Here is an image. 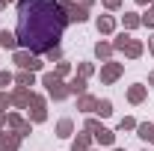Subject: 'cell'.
Returning a JSON list of instances; mask_svg holds the SVG:
<instances>
[{
    "label": "cell",
    "mask_w": 154,
    "mask_h": 151,
    "mask_svg": "<svg viewBox=\"0 0 154 151\" xmlns=\"http://www.w3.org/2000/svg\"><path fill=\"white\" fill-rule=\"evenodd\" d=\"M65 30V15L57 0H18V42L30 54L54 51Z\"/></svg>",
    "instance_id": "6da1fadb"
},
{
    "label": "cell",
    "mask_w": 154,
    "mask_h": 151,
    "mask_svg": "<svg viewBox=\"0 0 154 151\" xmlns=\"http://www.w3.org/2000/svg\"><path fill=\"white\" fill-rule=\"evenodd\" d=\"M42 86L48 89V95H54V101H62V98L68 95V86L62 83V77H59L57 71H51V74L42 77Z\"/></svg>",
    "instance_id": "7a4b0ae2"
},
{
    "label": "cell",
    "mask_w": 154,
    "mask_h": 151,
    "mask_svg": "<svg viewBox=\"0 0 154 151\" xmlns=\"http://www.w3.org/2000/svg\"><path fill=\"white\" fill-rule=\"evenodd\" d=\"M113 48L116 51H125V57H131V59H136L139 54H142V42H139V39H131L128 33H122V36L116 39Z\"/></svg>",
    "instance_id": "3957f363"
},
{
    "label": "cell",
    "mask_w": 154,
    "mask_h": 151,
    "mask_svg": "<svg viewBox=\"0 0 154 151\" xmlns=\"http://www.w3.org/2000/svg\"><path fill=\"white\" fill-rule=\"evenodd\" d=\"M15 62L21 65V71H38L42 68V59L30 51H15Z\"/></svg>",
    "instance_id": "277c9868"
},
{
    "label": "cell",
    "mask_w": 154,
    "mask_h": 151,
    "mask_svg": "<svg viewBox=\"0 0 154 151\" xmlns=\"http://www.w3.org/2000/svg\"><path fill=\"white\" fill-rule=\"evenodd\" d=\"M59 9L65 12V21H77V24H80V21H86V18H89V12H86L83 6L71 3V0H62V3H59Z\"/></svg>",
    "instance_id": "5b68a950"
},
{
    "label": "cell",
    "mask_w": 154,
    "mask_h": 151,
    "mask_svg": "<svg viewBox=\"0 0 154 151\" xmlns=\"http://www.w3.org/2000/svg\"><path fill=\"white\" fill-rule=\"evenodd\" d=\"M30 107H33L30 110V122H45L48 119V113H45V98L42 95H33L30 98Z\"/></svg>",
    "instance_id": "8992f818"
},
{
    "label": "cell",
    "mask_w": 154,
    "mask_h": 151,
    "mask_svg": "<svg viewBox=\"0 0 154 151\" xmlns=\"http://www.w3.org/2000/svg\"><path fill=\"white\" fill-rule=\"evenodd\" d=\"M119 74H122V62H107V65L101 68V80H104V83L119 80Z\"/></svg>",
    "instance_id": "52a82bcc"
},
{
    "label": "cell",
    "mask_w": 154,
    "mask_h": 151,
    "mask_svg": "<svg viewBox=\"0 0 154 151\" xmlns=\"http://www.w3.org/2000/svg\"><path fill=\"white\" fill-rule=\"evenodd\" d=\"M18 142H21L18 133H6V136H0V151H18Z\"/></svg>",
    "instance_id": "ba28073f"
},
{
    "label": "cell",
    "mask_w": 154,
    "mask_h": 151,
    "mask_svg": "<svg viewBox=\"0 0 154 151\" xmlns=\"http://www.w3.org/2000/svg\"><path fill=\"white\" fill-rule=\"evenodd\" d=\"M30 98H33V92L18 86V92L12 95V104H15V107H30Z\"/></svg>",
    "instance_id": "9c48e42d"
},
{
    "label": "cell",
    "mask_w": 154,
    "mask_h": 151,
    "mask_svg": "<svg viewBox=\"0 0 154 151\" xmlns=\"http://www.w3.org/2000/svg\"><path fill=\"white\" fill-rule=\"evenodd\" d=\"M92 136H95L101 145H113V139H116V133L110 131V128H98V131L92 133Z\"/></svg>",
    "instance_id": "30bf717a"
},
{
    "label": "cell",
    "mask_w": 154,
    "mask_h": 151,
    "mask_svg": "<svg viewBox=\"0 0 154 151\" xmlns=\"http://www.w3.org/2000/svg\"><path fill=\"white\" fill-rule=\"evenodd\" d=\"M128 101H131V104H142V101H145V86H139V83L131 86V89H128Z\"/></svg>",
    "instance_id": "8fae6325"
},
{
    "label": "cell",
    "mask_w": 154,
    "mask_h": 151,
    "mask_svg": "<svg viewBox=\"0 0 154 151\" xmlns=\"http://www.w3.org/2000/svg\"><path fill=\"white\" fill-rule=\"evenodd\" d=\"M98 101L92 98V95H80V101H77V110H83V113H95Z\"/></svg>",
    "instance_id": "7c38bea8"
},
{
    "label": "cell",
    "mask_w": 154,
    "mask_h": 151,
    "mask_svg": "<svg viewBox=\"0 0 154 151\" xmlns=\"http://www.w3.org/2000/svg\"><path fill=\"white\" fill-rule=\"evenodd\" d=\"M0 45H3V48H9V51H15V48H18V36H15V33H9V30H0Z\"/></svg>",
    "instance_id": "4fadbf2b"
},
{
    "label": "cell",
    "mask_w": 154,
    "mask_h": 151,
    "mask_svg": "<svg viewBox=\"0 0 154 151\" xmlns=\"http://www.w3.org/2000/svg\"><path fill=\"white\" fill-rule=\"evenodd\" d=\"M15 83H18L21 89H30V86L36 83V71H21V74L15 77Z\"/></svg>",
    "instance_id": "5bb4252c"
},
{
    "label": "cell",
    "mask_w": 154,
    "mask_h": 151,
    "mask_svg": "<svg viewBox=\"0 0 154 151\" xmlns=\"http://www.w3.org/2000/svg\"><path fill=\"white\" fill-rule=\"evenodd\" d=\"M136 136L139 139H145V142H154V125H136Z\"/></svg>",
    "instance_id": "9a60e30c"
},
{
    "label": "cell",
    "mask_w": 154,
    "mask_h": 151,
    "mask_svg": "<svg viewBox=\"0 0 154 151\" xmlns=\"http://www.w3.org/2000/svg\"><path fill=\"white\" fill-rule=\"evenodd\" d=\"M71 131H74V122H71V119H62V122L57 125V136H59V139L71 136Z\"/></svg>",
    "instance_id": "2e32d148"
},
{
    "label": "cell",
    "mask_w": 154,
    "mask_h": 151,
    "mask_svg": "<svg viewBox=\"0 0 154 151\" xmlns=\"http://www.w3.org/2000/svg\"><path fill=\"white\" fill-rule=\"evenodd\" d=\"M116 30V21L110 15H104V18H98V33H113Z\"/></svg>",
    "instance_id": "e0dca14e"
},
{
    "label": "cell",
    "mask_w": 154,
    "mask_h": 151,
    "mask_svg": "<svg viewBox=\"0 0 154 151\" xmlns=\"http://www.w3.org/2000/svg\"><path fill=\"white\" fill-rule=\"evenodd\" d=\"M68 92H74V95H86V80H83V77H74V80L68 83Z\"/></svg>",
    "instance_id": "ac0fdd59"
},
{
    "label": "cell",
    "mask_w": 154,
    "mask_h": 151,
    "mask_svg": "<svg viewBox=\"0 0 154 151\" xmlns=\"http://www.w3.org/2000/svg\"><path fill=\"white\" fill-rule=\"evenodd\" d=\"M110 54H113V45H107V42H98L95 45V57L98 59H107Z\"/></svg>",
    "instance_id": "d6986e66"
},
{
    "label": "cell",
    "mask_w": 154,
    "mask_h": 151,
    "mask_svg": "<svg viewBox=\"0 0 154 151\" xmlns=\"http://www.w3.org/2000/svg\"><path fill=\"white\" fill-rule=\"evenodd\" d=\"M95 113H98V116H104V119H107V116H113V101H107V98H104V101H98Z\"/></svg>",
    "instance_id": "ffe728a7"
},
{
    "label": "cell",
    "mask_w": 154,
    "mask_h": 151,
    "mask_svg": "<svg viewBox=\"0 0 154 151\" xmlns=\"http://www.w3.org/2000/svg\"><path fill=\"white\" fill-rule=\"evenodd\" d=\"M71 151H89V133H80L71 145Z\"/></svg>",
    "instance_id": "44dd1931"
},
{
    "label": "cell",
    "mask_w": 154,
    "mask_h": 151,
    "mask_svg": "<svg viewBox=\"0 0 154 151\" xmlns=\"http://www.w3.org/2000/svg\"><path fill=\"white\" fill-rule=\"evenodd\" d=\"M139 24H142L139 15H134V12H128V15H125V30H134V27H139Z\"/></svg>",
    "instance_id": "7402d4cb"
},
{
    "label": "cell",
    "mask_w": 154,
    "mask_h": 151,
    "mask_svg": "<svg viewBox=\"0 0 154 151\" xmlns=\"http://www.w3.org/2000/svg\"><path fill=\"white\" fill-rule=\"evenodd\" d=\"M6 125H9V128H12V131L18 133V128H21V125H24V119H21L18 113H12V116H6Z\"/></svg>",
    "instance_id": "603a6c76"
},
{
    "label": "cell",
    "mask_w": 154,
    "mask_h": 151,
    "mask_svg": "<svg viewBox=\"0 0 154 151\" xmlns=\"http://www.w3.org/2000/svg\"><path fill=\"white\" fill-rule=\"evenodd\" d=\"M119 131H136V122L131 119V116H125V119L119 122Z\"/></svg>",
    "instance_id": "cb8c5ba5"
},
{
    "label": "cell",
    "mask_w": 154,
    "mask_h": 151,
    "mask_svg": "<svg viewBox=\"0 0 154 151\" xmlns=\"http://www.w3.org/2000/svg\"><path fill=\"white\" fill-rule=\"evenodd\" d=\"M12 80H15V77L9 74V71H0V92H6V86H9Z\"/></svg>",
    "instance_id": "d4e9b609"
},
{
    "label": "cell",
    "mask_w": 154,
    "mask_h": 151,
    "mask_svg": "<svg viewBox=\"0 0 154 151\" xmlns=\"http://www.w3.org/2000/svg\"><path fill=\"white\" fill-rule=\"evenodd\" d=\"M9 104H12V95H6V92H0V113H3V110H6V107H9Z\"/></svg>",
    "instance_id": "484cf974"
},
{
    "label": "cell",
    "mask_w": 154,
    "mask_h": 151,
    "mask_svg": "<svg viewBox=\"0 0 154 151\" xmlns=\"http://www.w3.org/2000/svg\"><path fill=\"white\" fill-rule=\"evenodd\" d=\"M77 71H80V77L86 80V77L92 74V65H89V62H80V68H77Z\"/></svg>",
    "instance_id": "4316f807"
},
{
    "label": "cell",
    "mask_w": 154,
    "mask_h": 151,
    "mask_svg": "<svg viewBox=\"0 0 154 151\" xmlns=\"http://www.w3.org/2000/svg\"><path fill=\"white\" fill-rule=\"evenodd\" d=\"M45 57H48V59H51V62H54V59H62V51H59V48H54V51H48Z\"/></svg>",
    "instance_id": "83f0119b"
},
{
    "label": "cell",
    "mask_w": 154,
    "mask_h": 151,
    "mask_svg": "<svg viewBox=\"0 0 154 151\" xmlns=\"http://www.w3.org/2000/svg\"><path fill=\"white\" fill-rule=\"evenodd\" d=\"M33 131V125H30V122H24V125H21L18 128V136H27V133Z\"/></svg>",
    "instance_id": "f1b7e54d"
},
{
    "label": "cell",
    "mask_w": 154,
    "mask_h": 151,
    "mask_svg": "<svg viewBox=\"0 0 154 151\" xmlns=\"http://www.w3.org/2000/svg\"><path fill=\"white\" fill-rule=\"evenodd\" d=\"M142 24H145V27H154V12H145V15H142Z\"/></svg>",
    "instance_id": "f546056e"
},
{
    "label": "cell",
    "mask_w": 154,
    "mask_h": 151,
    "mask_svg": "<svg viewBox=\"0 0 154 151\" xmlns=\"http://www.w3.org/2000/svg\"><path fill=\"white\" fill-rule=\"evenodd\" d=\"M57 74H59V77L68 74V62H59V65H57Z\"/></svg>",
    "instance_id": "4dcf8cb0"
},
{
    "label": "cell",
    "mask_w": 154,
    "mask_h": 151,
    "mask_svg": "<svg viewBox=\"0 0 154 151\" xmlns=\"http://www.w3.org/2000/svg\"><path fill=\"white\" fill-rule=\"evenodd\" d=\"M104 6H107V9H119V6H122V0H104Z\"/></svg>",
    "instance_id": "1f68e13d"
},
{
    "label": "cell",
    "mask_w": 154,
    "mask_h": 151,
    "mask_svg": "<svg viewBox=\"0 0 154 151\" xmlns=\"http://www.w3.org/2000/svg\"><path fill=\"white\" fill-rule=\"evenodd\" d=\"M92 3H95V0H80V6H83V9H89Z\"/></svg>",
    "instance_id": "d6a6232c"
},
{
    "label": "cell",
    "mask_w": 154,
    "mask_h": 151,
    "mask_svg": "<svg viewBox=\"0 0 154 151\" xmlns=\"http://www.w3.org/2000/svg\"><path fill=\"white\" fill-rule=\"evenodd\" d=\"M136 3H139V6H145V3H151V0H136Z\"/></svg>",
    "instance_id": "836d02e7"
},
{
    "label": "cell",
    "mask_w": 154,
    "mask_h": 151,
    "mask_svg": "<svg viewBox=\"0 0 154 151\" xmlns=\"http://www.w3.org/2000/svg\"><path fill=\"white\" fill-rule=\"evenodd\" d=\"M151 54H154V39H151Z\"/></svg>",
    "instance_id": "e575fe53"
},
{
    "label": "cell",
    "mask_w": 154,
    "mask_h": 151,
    "mask_svg": "<svg viewBox=\"0 0 154 151\" xmlns=\"http://www.w3.org/2000/svg\"><path fill=\"white\" fill-rule=\"evenodd\" d=\"M148 80H151V83H154V74H151V77H148Z\"/></svg>",
    "instance_id": "d590c367"
},
{
    "label": "cell",
    "mask_w": 154,
    "mask_h": 151,
    "mask_svg": "<svg viewBox=\"0 0 154 151\" xmlns=\"http://www.w3.org/2000/svg\"><path fill=\"white\" fill-rule=\"evenodd\" d=\"M0 9H3V0H0Z\"/></svg>",
    "instance_id": "8d00e7d4"
},
{
    "label": "cell",
    "mask_w": 154,
    "mask_h": 151,
    "mask_svg": "<svg viewBox=\"0 0 154 151\" xmlns=\"http://www.w3.org/2000/svg\"><path fill=\"white\" fill-rule=\"evenodd\" d=\"M3 3H12V0H3Z\"/></svg>",
    "instance_id": "74e56055"
},
{
    "label": "cell",
    "mask_w": 154,
    "mask_h": 151,
    "mask_svg": "<svg viewBox=\"0 0 154 151\" xmlns=\"http://www.w3.org/2000/svg\"><path fill=\"white\" fill-rule=\"evenodd\" d=\"M116 151H125V148H116Z\"/></svg>",
    "instance_id": "f35d334b"
},
{
    "label": "cell",
    "mask_w": 154,
    "mask_h": 151,
    "mask_svg": "<svg viewBox=\"0 0 154 151\" xmlns=\"http://www.w3.org/2000/svg\"><path fill=\"white\" fill-rule=\"evenodd\" d=\"M145 151H148V148H145Z\"/></svg>",
    "instance_id": "ab89813d"
}]
</instances>
